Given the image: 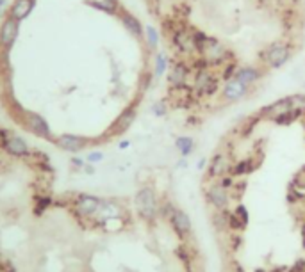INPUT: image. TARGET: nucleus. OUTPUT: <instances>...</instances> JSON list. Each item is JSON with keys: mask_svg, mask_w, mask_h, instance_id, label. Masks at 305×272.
Returning <instances> with one entry per match:
<instances>
[{"mask_svg": "<svg viewBox=\"0 0 305 272\" xmlns=\"http://www.w3.org/2000/svg\"><path fill=\"white\" fill-rule=\"evenodd\" d=\"M72 162L75 164V166H77V167H82V166H84V162H82V160H80V158H73Z\"/></svg>", "mask_w": 305, "mask_h": 272, "instance_id": "37998d69", "label": "nucleus"}, {"mask_svg": "<svg viewBox=\"0 0 305 272\" xmlns=\"http://www.w3.org/2000/svg\"><path fill=\"white\" fill-rule=\"evenodd\" d=\"M52 203V199L47 196H43L41 199H38V207H36V213H43L47 208H48V205Z\"/></svg>", "mask_w": 305, "mask_h": 272, "instance_id": "4c0bfd02", "label": "nucleus"}, {"mask_svg": "<svg viewBox=\"0 0 305 272\" xmlns=\"http://www.w3.org/2000/svg\"><path fill=\"white\" fill-rule=\"evenodd\" d=\"M241 245H243V237L241 233H230V249L234 253H238L241 249Z\"/></svg>", "mask_w": 305, "mask_h": 272, "instance_id": "e433bc0d", "label": "nucleus"}, {"mask_svg": "<svg viewBox=\"0 0 305 272\" xmlns=\"http://www.w3.org/2000/svg\"><path fill=\"white\" fill-rule=\"evenodd\" d=\"M207 164H209V160H207L206 157H202L198 162H196V169H198V171H204V169L207 167Z\"/></svg>", "mask_w": 305, "mask_h": 272, "instance_id": "ea45409f", "label": "nucleus"}, {"mask_svg": "<svg viewBox=\"0 0 305 272\" xmlns=\"http://www.w3.org/2000/svg\"><path fill=\"white\" fill-rule=\"evenodd\" d=\"M134 207H136V212L144 223H156V219L159 217V199H157L154 187H141L134 196Z\"/></svg>", "mask_w": 305, "mask_h": 272, "instance_id": "f257e3e1", "label": "nucleus"}, {"mask_svg": "<svg viewBox=\"0 0 305 272\" xmlns=\"http://www.w3.org/2000/svg\"><path fill=\"white\" fill-rule=\"evenodd\" d=\"M232 212H234V215H236V217H238L239 221L244 224V226H248V223H250V213H248V207H246L244 203L239 201L238 205L234 207Z\"/></svg>", "mask_w": 305, "mask_h": 272, "instance_id": "7c9ffc66", "label": "nucleus"}, {"mask_svg": "<svg viewBox=\"0 0 305 272\" xmlns=\"http://www.w3.org/2000/svg\"><path fill=\"white\" fill-rule=\"evenodd\" d=\"M216 76V70H204V71H194L193 75V89L194 94L198 98H204L207 86L212 82V78Z\"/></svg>", "mask_w": 305, "mask_h": 272, "instance_id": "aec40b11", "label": "nucleus"}, {"mask_svg": "<svg viewBox=\"0 0 305 272\" xmlns=\"http://www.w3.org/2000/svg\"><path fill=\"white\" fill-rule=\"evenodd\" d=\"M264 76V71L259 70L257 66H239L234 78H238L239 82H243L244 86L252 87L256 82H259Z\"/></svg>", "mask_w": 305, "mask_h": 272, "instance_id": "6ab92c4d", "label": "nucleus"}, {"mask_svg": "<svg viewBox=\"0 0 305 272\" xmlns=\"http://www.w3.org/2000/svg\"><path fill=\"white\" fill-rule=\"evenodd\" d=\"M294 109L293 107V98L291 96H286V98H280L277 102H273V104L266 105V107H262L259 110V116H261L262 120H273V118H277L278 114H284V112H288V110Z\"/></svg>", "mask_w": 305, "mask_h": 272, "instance_id": "dca6fc26", "label": "nucleus"}, {"mask_svg": "<svg viewBox=\"0 0 305 272\" xmlns=\"http://www.w3.org/2000/svg\"><path fill=\"white\" fill-rule=\"evenodd\" d=\"M291 55H293L291 45L280 43V41H278V43L270 45L264 52L259 54V57H261V62H264L268 68L278 70V68H282L284 64H288V60L291 59Z\"/></svg>", "mask_w": 305, "mask_h": 272, "instance_id": "f03ea898", "label": "nucleus"}, {"mask_svg": "<svg viewBox=\"0 0 305 272\" xmlns=\"http://www.w3.org/2000/svg\"><path fill=\"white\" fill-rule=\"evenodd\" d=\"M300 118H304V109H291L288 112H284V114H278L272 121L277 126H289L293 125L294 121H298Z\"/></svg>", "mask_w": 305, "mask_h": 272, "instance_id": "412c9836", "label": "nucleus"}, {"mask_svg": "<svg viewBox=\"0 0 305 272\" xmlns=\"http://www.w3.org/2000/svg\"><path fill=\"white\" fill-rule=\"evenodd\" d=\"M7 7H9L7 0H0V18H2L7 13Z\"/></svg>", "mask_w": 305, "mask_h": 272, "instance_id": "a19ab883", "label": "nucleus"}, {"mask_svg": "<svg viewBox=\"0 0 305 272\" xmlns=\"http://www.w3.org/2000/svg\"><path fill=\"white\" fill-rule=\"evenodd\" d=\"M102 201L96 196H91V194H80L75 199V212L79 215H84V217H91V215H96L102 207Z\"/></svg>", "mask_w": 305, "mask_h": 272, "instance_id": "f8f14e48", "label": "nucleus"}, {"mask_svg": "<svg viewBox=\"0 0 305 272\" xmlns=\"http://www.w3.org/2000/svg\"><path fill=\"white\" fill-rule=\"evenodd\" d=\"M248 91H250L248 86H244L243 82H239L238 78H232V80L228 82H223L220 98L225 104H234V102H239L241 98H244L248 94Z\"/></svg>", "mask_w": 305, "mask_h": 272, "instance_id": "9d476101", "label": "nucleus"}, {"mask_svg": "<svg viewBox=\"0 0 305 272\" xmlns=\"http://www.w3.org/2000/svg\"><path fill=\"white\" fill-rule=\"evenodd\" d=\"M154 73H150V71H144L143 75L139 76V89L141 91H146V89H150V86H152V82H154Z\"/></svg>", "mask_w": 305, "mask_h": 272, "instance_id": "72a5a7b5", "label": "nucleus"}, {"mask_svg": "<svg viewBox=\"0 0 305 272\" xmlns=\"http://www.w3.org/2000/svg\"><path fill=\"white\" fill-rule=\"evenodd\" d=\"M228 215H230V210H214L211 215L212 226L223 233V231H228Z\"/></svg>", "mask_w": 305, "mask_h": 272, "instance_id": "5701e85b", "label": "nucleus"}, {"mask_svg": "<svg viewBox=\"0 0 305 272\" xmlns=\"http://www.w3.org/2000/svg\"><path fill=\"white\" fill-rule=\"evenodd\" d=\"M144 41H146L148 50H157L159 41H161V32L154 25H146L144 27Z\"/></svg>", "mask_w": 305, "mask_h": 272, "instance_id": "b1692460", "label": "nucleus"}, {"mask_svg": "<svg viewBox=\"0 0 305 272\" xmlns=\"http://www.w3.org/2000/svg\"><path fill=\"white\" fill-rule=\"evenodd\" d=\"M118 18H120L122 25L125 27V30H127L130 36H134L136 39H144V27H143V23L139 22V18H136L132 13L125 11V9L120 11Z\"/></svg>", "mask_w": 305, "mask_h": 272, "instance_id": "f3484780", "label": "nucleus"}, {"mask_svg": "<svg viewBox=\"0 0 305 272\" xmlns=\"http://www.w3.org/2000/svg\"><path fill=\"white\" fill-rule=\"evenodd\" d=\"M291 187L296 189V191H302L305 192V166L300 169L298 173L293 176V181H291Z\"/></svg>", "mask_w": 305, "mask_h": 272, "instance_id": "2f4dec72", "label": "nucleus"}, {"mask_svg": "<svg viewBox=\"0 0 305 272\" xmlns=\"http://www.w3.org/2000/svg\"><path fill=\"white\" fill-rule=\"evenodd\" d=\"M0 146L16 158H25L31 155V146L23 141V137L6 128H0Z\"/></svg>", "mask_w": 305, "mask_h": 272, "instance_id": "7ed1b4c3", "label": "nucleus"}, {"mask_svg": "<svg viewBox=\"0 0 305 272\" xmlns=\"http://www.w3.org/2000/svg\"><path fill=\"white\" fill-rule=\"evenodd\" d=\"M168 223H170V226H172L173 233L178 237V240L188 242L189 235H191V231H193L191 219H189L188 213L184 212V210H180V208H175L173 213L170 215V219H168Z\"/></svg>", "mask_w": 305, "mask_h": 272, "instance_id": "423d86ee", "label": "nucleus"}, {"mask_svg": "<svg viewBox=\"0 0 305 272\" xmlns=\"http://www.w3.org/2000/svg\"><path fill=\"white\" fill-rule=\"evenodd\" d=\"M36 2L38 0H13V4H9V7H7L6 16L22 23L32 13V9L36 7Z\"/></svg>", "mask_w": 305, "mask_h": 272, "instance_id": "2eb2a0df", "label": "nucleus"}, {"mask_svg": "<svg viewBox=\"0 0 305 272\" xmlns=\"http://www.w3.org/2000/svg\"><path fill=\"white\" fill-rule=\"evenodd\" d=\"M18 32H20V22L6 16L4 22L0 23V50L11 52L13 45L16 41Z\"/></svg>", "mask_w": 305, "mask_h": 272, "instance_id": "1a4fd4ad", "label": "nucleus"}, {"mask_svg": "<svg viewBox=\"0 0 305 272\" xmlns=\"http://www.w3.org/2000/svg\"><path fill=\"white\" fill-rule=\"evenodd\" d=\"M128 146H130V142H128V141H122V142H120V150H127Z\"/></svg>", "mask_w": 305, "mask_h": 272, "instance_id": "79ce46f5", "label": "nucleus"}, {"mask_svg": "<svg viewBox=\"0 0 305 272\" xmlns=\"http://www.w3.org/2000/svg\"><path fill=\"white\" fill-rule=\"evenodd\" d=\"M22 123L27 126V130L32 132L34 136L41 137V139H47V141H52L50 125L47 123V120H45L41 114H36V112H31V110H23Z\"/></svg>", "mask_w": 305, "mask_h": 272, "instance_id": "39448f33", "label": "nucleus"}, {"mask_svg": "<svg viewBox=\"0 0 305 272\" xmlns=\"http://www.w3.org/2000/svg\"><path fill=\"white\" fill-rule=\"evenodd\" d=\"M175 208L177 207H175L172 201H162L161 205H159V217L164 219V221H168Z\"/></svg>", "mask_w": 305, "mask_h": 272, "instance_id": "473e14b6", "label": "nucleus"}, {"mask_svg": "<svg viewBox=\"0 0 305 272\" xmlns=\"http://www.w3.org/2000/svg\"><path fill=\"white\" fill-rule=\"evenodd\" d=\"M248 189V183H246V180L244 178H239L236 180V183L234 187L230 189V199H236V201H241L244 196V192Z\"/></svg>", "mask_w": 305, "mask_h": 272, "instance_id": "c85d7f7f", "label": "nucleus"}, {"mask_svg": "<svg viewBox=\"0 0 305 272\" xmlns=\"http://www.w3.org/2000/svg\"><path fill=\"white\" fill-rule=\"evenodd\" d=\"M102 158H104V153H102V151H93V153H89V155H88V162H91V164L100 162Z\"/></svg>", "mask_w": 305, "mask_h": 272, "instance_id": "58836bf2", "label": "nucleus"}, {"mask_svg": "<svg viewBox=\"0 0 305 272\" xmlns=\"http://www.w3.org/2000/svg\"><path fill=\"white\" fill-rule=\"evenodd\" d=\"M175 148L182 158H188L194 151V139L189 136H178L175 139Z\"/></svg>", "mask_w": 305, "mask_h": 272, "instance_id": "4be33fe9", "label": "nucleus"}, {"mask_svg": "<svg viewBox=\"0 0 305 272\" xmlns=\"http://www.w3.org/2000/svg\"><path fill=\"white\" fill-rule=\"evenodd\" d=\"M175 256H177V260L182 263L188 271H191L189 267H191V260H193V255H191V249L188 247V244L186 242H182V244L177 245V249H175Z\"/></svg>", "mask_w": 305, "mask_h": 272, "instance_id": "a878e982", "label": "nucleus"}, {"mask_svg": "<svg viewBox=\"0 0 305 272\" xmlns=\"http://www.w3.org/2000/svg\"><path fill=\"white\" fill-rule=\"evenodd\" d=\"M259 166H261V158H259V157L239 158L238 162H234L232 166H230V171H228V174H232L236 180L244 178V176H248V174L254 173V171H256Z\"/></svg>", "mask_w": 305, "mask_h": 272, "instance_id": "4468645a", "label": "nucleus"}, {"mask_svg": "<svg viewBox=\"0 0 305 272\" xmlns=\"http://www.w3.org/2000/svg\"><path fill=\"white\" fill-rule=\"evenodd\" d=\"M230 157H228V153L225 151H218L212 155V158L209 160L207 164V180L209 181H214V180L222 178L223 174H228L230 171Z\"/></svg>", "mask_w": 305, "mask_h": 272, "instance_id": "0eeeda50", "label": "nucleus"}, {"mask_svg": "<svg viewBox=\"0 0 305 272\" xmlns=\"http://www.w3.org/2000/svg\"><path fill=\"white\" fill-rule=\"evenodd\" d=\"M239 68V62L236 59L234 60H228L227 64L222 66V71H220V78H222L223 82H228L232 80L234 75H236V71H238Z\"/></svg>", "mask_w": 305, "mask_h": 272, "instance_id": "cd10ccee", "label": "nucleus"}, {"mask_svg": "<svg viewBox=\"0 0 305 272\" xmlns=\"http://www.w3.org/2000/svg\"><path fill=\"white\" fill-rule=\"evenodd\" d=\"M136 116H138V104H130L127 109H123L122 114L114 120V123H112L111 128H109V134L118 136V134H123L125 130H128V126L134 123Z\"/></svg>", "mask_w": 305, "mask_h": 272, "instance_id": "ddd939ff", "label": "nucleus"}, {"mask_svg": "<svg viewBox=\"0 0 305 272\" xmlns=\"http://www.w3.org/2000/svg\"><path fill=\"white\" fill-rule=\"evenodd\" d=\"M204 194H206V201L207 205L212 208V210H228V205H230V192L227 189H223L216 180L211 181L209 185L204 189Z\"/></svg>", "mask_w": 305, "mask_h": 272, "instance_id": "20e7f679", "label": "nucleus"}, {"mask_svg": "<svg viewBox=\"0 0 305 272\" xmlns=\"http://www.w3.org/2000/svg\"><path fill=\"white\" fill-rule=\"evenodd\" d=\"M189 64H191V70H193V71L212 70L211 62H209V59H207L206 55H194L193 59L189 60Z\"/></svg>", "mask_w": 305, "mask_h": 272, "instance_id": "c756f323", "label": "nucleus"}, {"mask_svg": "<svg viewBox=\"0 0 305 272\" xmlns=\"http://www.w3.org/2000/svg\"><path fill=\"white\" fill-rule=\"evenodd\" d=\"M178 167H186V158H182V160L178 162Z\"/></svg>", "mask_w": 305, "mask_h": 272, "instance_id": "c03bdc74", "label": "nucleus"}, {"mask_svg": "<svg viewBox=\"0 0 305 272\" xmlns=\"http://www.w3.org/2000/svg\"><path fill=\"white\" fill-rule=\"evenodd\" d=\"M86 6L93 7V9H96V11H100V13H106V15H109V16H118V15H120L118 9L109 6V4L104 2V0H86Z\"/></svg>", "mask_w": 305, "mask_h": 272, "instance_id": "bb28decb", "label": "nucleus"}, {"mask_svg": "<svg viewBox=\"0 0 305 272\" xmlns=\"http://www.w3.org/2000/svg\"><path fill=\"white\" fill-rule=\"evenodd\" d=\"M168 66H170L168 55L162 54V52H157L156 60H154V76H156V78H161V76L168 71Z\"/></svg>", "mask_w": 305, "mask_h": 272, "instance_id": "393cba45", "label": "nucleus"}, {"mask_svg": "<svg viewBox=\"0 0 305 272\" xmlns=\"http://www.w3.org/2000/svg\"><path fill=\"white\" fill-rule=\"evenodd\" d=\"M216 181L223 187V189H227V191L230 192V189H232L234 183H236V178H234L232 174H223L222 178H218Z\"/></svg>", "mask_w": 305, "mask_h": 272, "instance_id": "c9c22d12", "label": "nucleus"}, {"mask_svg": "<svg viewBox=\"0 0 305 272\" xmlns=\"http://www.w3.org/2000/svg\"><path fill=\"white\" fill-rule=\"evenodd\" d=\"M191 64H189V60L186 59H177V60H172V66H170V71H168V86L170 87H178L186 84L191 75Z\"/></svg>", "mask_w": 305, "mask_h": 272, "instance_id": "6e6552de", "label": "nucleus"}, {"mask_svg": "<svg viewBox=\"0 0 305 272\" xmlns=\"http://www.w3.org/2000/svg\"><path fill=\"white\" fill-rule=\"evenodd\" d=\"M54 142H56V144L61 148V150H64V151L77 153V151H80V150H84V148H86V144H88V139H86V137H82V136L63 134V136H59L57 139H54Z\"/></svg>", "mask_w": 305, "mask_h": 272, "instance_id": "a211bd4d", "label": "nucleus"}, {"mask_svg": "<svg viewBox=\"0 0 305 272\" xmlns=\"http://www.w3.org/2000/svg\"><path fill=\"white\" fill-rule=\"evenodd\" d=\"M152 112H154V116H157V118H162V116H166L168 112V104L166 102H156V104L152 105Z\"/></svg>", "mask_w": 305, "mask_h": 272, "instance_id": "f704fd0d", "label": "nucleus"}, {"mask_svg": "<svg viewBox=\"0 0 305 272\" xmlns=\"http://www.w3.org/2000/svg\"><path fill=\"white\" fill-rule=\"evenodd\" d=\"M168 38H170V43H172L173 50H175L178 55L194 54V41L193 38H191V29L173 32L172 36H168Z\"/></svg>", "mask_w": 305, "mask_h": 272, "instance_id": "9b49d317", "label": "nucleus"}]
</instances>
